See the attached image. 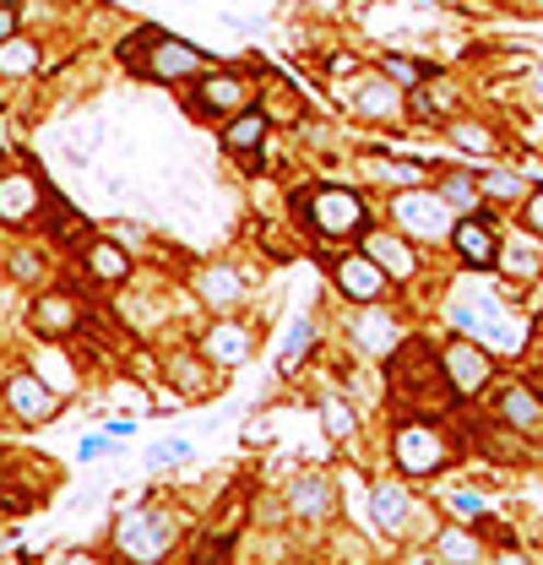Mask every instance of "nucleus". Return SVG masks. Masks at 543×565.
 I'll return each mask as SVG.
<instances>
[{
    "mask_svg": "<svg viewBox=\"0 0 543 565\" xmlns=\"http://www.w3.org/2000/svg\"><path fill=\"white\" fill-rule=\"evenodd\" d=\"M392 218L407 240H424V245H451V229H457V212L446 207V196L424 185H407L392 196Z\"/></svg>",
    "mask_w": 543,
    "mask_h": 565,
    "instance_id": "nucleus-4",
    "label": "nucleus"
},
{
    "mask_svg": "<svg viewBox=\"0 0 543 565\" xmlns=\"http://www.w3.org/2000/svg\"><path fill=\"white\" fill-rule=\"evenodd\" d=\"M104 435H115V440H120V435H136V419H131V414H120V419L104 424Z\"/></svg>",
    "mask_w": 543,
    "mask_h": 565,
    "instance_id": "nucleus-43",
    "label": "nucleus"
},
{
    "mask_svg": "<svg viewBox=\"0 0 543 565\" xmlns=\"http://www.w3.org/2000/svg\"><path fill=\"white\" fill-rule=\"evenodd\" d=\"M332 282H337V293L343 299H354V304H376V299H386V267L376 262V256H365V251H343L337 262H332Z\"/></svg>",
    "mask_w": 543,
    "mask_h": 565,
    "instance_id": "nucleus-9",
    "label": "nucleus"
},
{
    "mask_svg": "<svg viewBox=\"0 0 543 565\" xmlns=\"http://www.w3.org/2000/svg\"><path fill=\"white\" fill-rule=\"evenodd\" d=\"M169 381H174V392H180L185 403H196V397H212V392L223 387V370H218L207 354H174V359H169Z\"/></svg>",
    "mask_w": 543,
    "mask_h": 565,
    "instance_id": "nucleus-16",
    "label": "nucleus"
},
{
    "mask_svg": "<svg viewBox=\"0 0 543 565\" xmlns=\"http://www.w3.org/2000/svg\"><path fill=\"white\" fill-rule=\"evenodd\" d=\"M435 555H440L446 565H478L484 561V539H478L473 528L451 522V528H440V533H435Z\"/></svg>",
    "mask_w": 543,
    "mask_h": 565,
    "instance_id": "nucleus-24",
    "label": "nucleus"
},
{
    "mask_svg": "<svg viewBox=\"0 0 543 565\" xmlns=\"http://www.w3.org/2000/svg\"><path fill=\"white\" fill-rule=\"evenodd\" d=\"M190 109L212 115V120H234L240 109H251V82L240 71H201L196 93H190Z\"/></svg>",
    "mask_w": 543,
    "mask_h": 565,
    "instance_id": "nucleus-7",
    "label": "nucleus"
},
{
    "mask_svg": "<svg viewBox=\"0 0 543 565\" xmlns=\"http://www.w3.org/2000/svg\"><path fill=\"white\" fill-rule=\"evenodd\" d=\"M310 348H315V321H310V315L288 321V337H282V348H277V376H293Z\"/></svg>",
    "mask_w": 543,
    "mask_h": 565,
    "instance_id": "nucleus-26",
    "label": "nucleus"
},
{
    "mask_svg": "<svg viewBox=\"0 0 543 565\" xmlns=\"http://www.w3.org/2000/svg\"><path fill=\"white\" fill-rule=\"evenodd\" d=\"M288 511H293V517H304V522L326 517V511H332V484H326L321 473L293 478V489H288Z\"/></svg>",
    "mask_w": 543,
    "mask_h": 565,
    "instance_id": "nucleus-23",
    "label": "nucleus"
},
{
    "mask_svg": "<svg viewBox=\"0 0 543 565\" xmlns=\"http://www.w3.org/2000/svg\"><path fill=\"white\" fill-rule=\"evenodd\" d=\"M109 397H115V408H147V392H141V387H126V381H115Z\"/></svg>",
    "mask_w": 543,
    "mask_h": 565,
    "instance_id": "nucleus-39",
    "label": "nucleus"
},
{
    "mask_svg": "<svg viewBox=\"0 0 543 565\" xmlns=\"http://www.w3.org/2000/svg\"><path fill=\"white\" fill-rule=\"evenodd\" d=\"M539 5H543V0H539Z\"/></svg>",
    "mask_w": 543,
    "mask_h": 565,
    "instance_id": "nucleus-50",
    "label": "nucleus"
},
{
    "mask_svg": "<svg viewBox=\"0 0 543 565\" xmlns=\"http://www.w3.org/2000/svg\"><path fill=\"white\" fill-rule=\"evenodd\" d=\"M370 169L386 180V185H424V163H397V158H370Z\"/></svg>",
    "mask_w": 543,
    "mask_h": 565,
    "instance_id": "nucleus-34",
    "label": "nucleus"
},
{
    "mask_svg": "<svg viewBox=\"0 0 543 565\" xmlns=\"http://www.w3.org/2000/svg\"><path fill=\"white\" fill-rule=\"evenodd\" d=\"M5 278L11 282H38L44 278V256H38V251H27V245H22V251H11V256H5Z\"/></svg>",
    "mask_w": 543,
    "mask_h": 565,
    "instance_id": "nucleus-35",
    "label": "nucleus"
},
{
    "mask_svg": "<svg viewBox=\"0 0 543 565\" xmlns=\"http://www.w3.org/2000/svg\"><path fill=\"white\" fill-rule=\"evenodd\" d=\"M293 218H299V229L315 245H343V240H359L370 229V207L348 185H310V191H299L293 196Z\"/></svg>",
    "mask_w": 543,
    "mask_h": 565,
    "instance_id": "nucleus-1",
    "label": "nucleus"
},
{
    "mask_svg": "<svg viewBox=\"0 0 543 565\" xmlns=\"http://www.w3.org/2000/svg\"><path fill=\"white\" fill-rule=\"evenodd\" d=\"M359 251H365V256H376V262L386 267V278L392 282L418 278V251H413V240H407L403 229H397V234H392V229H365V234H359Z\"/></svg>",
    "mask_w": 543,
    "mask_h": 565,
    "instance_id": "nucleus-11",
    "label": "nucleus"
},
{
    "mask_svg": "<svg viewBox=\"0 0 543 565\" xmlns=\"http://www.w3.org/2000/svg\"><path fill=\"white\" fill-rule=\"evenodd\" d=\"M440 5H467V0H440Z\"/></svg>",
    "mask_w": 543,
    "mask_h": 565,
    "instance_id": "nucleus-49",
    "label": "nucleus"
},
{
    "mask_svg": "<svg viewBox=\"0 0 543 565\" xmlns=\"http://www.w3.org/2000/svg\"><path fill=\"white\" fill-rule=\"evenodd\" d=\"M66 565H104L99 555H88V550H77V555H66Z\"/></svg>",
    "mask_w": 543,
    "mask_h": 565,
    "instance_id": "nucleus-46",
    "label": "nucleus"
},
{
    "mask_svg": "<svg viewBox=\"0 0 543 565\" xmlns=\"http://www.w3.org/2000/svg\"><path fill=\"white\" fill-rule=\"evenodd\" d=\"M33 332L44 337V343H66L71 332H77V321H82V304H77V293H66V288H49L44 299H33Z\"/></svg>",
    "mask_w": 543,
    "mask_h": 565,
    "instance_id": "nucleus-14",
    "label": "nucleus"
},
{
    "mask_svg": "<svg viewBox=\"0 0 543 565\" xmlns=\"http://www.w3.org/2000/svg\"><path fill=\"white\" fill-rule=\"evenodd\" d=\"M348 343H354V354H365V359H392V354L403 348V326H397V315L381 310V299H376V304H365V310L348 321Z\"/></svg>",
    "mask_w": 543,
    "mask_h": 565,
    "instance_id": "nucleus-10",
    "label": "nucleus"
},
{
    "mask_svg": "<svg viewBox=\"0 0 543 565\" xmlns=\"http://www.w3.org/2000/svg\"><path fill=\"white\" fill-rule=\"evenodd\" d=\"M267 126H272L267 109H240L234 120H223L218 141H223V152H234V158H251V152L267 141Z\"/></svg>",
    "mask_w": 543,
    "mask_h": 565,
    "instance_id": "nucleus-20",
    "label": "nucleus"
},
{
    "mask_svg": "<svg viewBox=\"0 0 543 565\" xmlns=\"http://www.w3.org/2000/svg\"><path fill=\"white\" fill-rule=\"evenodd\" d=\"M185 451H190V440H185V435H174V440H158V446L147 451V473H163V468L185 462Z\"/></svg>",
    "mask_w": 543,
    "mask_h": 565,
    "instance_id": "nucleus-36",
    "label": "nucleus"
},
{
    "mask_svg": "<svg viewBox=\"0 0 543 565\" xmlns=\"http://www.w3.org/2000/svg\"><path fill=\"white\" fill-rule=\"evenodd\" d=\"M495 565H528V561H522L517 550H506V555H500V561H495Z\"/></svg>",
    "mask_w": 543,
    "mask_h": 565,
    "instance_id": "nucleus-47",
    "label": "nucleus"
},
{
    "mask_svg": "<svg viewBox=\"0 0 543 565\" xmlns=\"http://www.w3.org/2000/svg\"><path fill=\"white\" fill-rule=\"evenodd\" d=\"M381 71H386L403 93H413V88H424V82H429V66H418L413 55H386V60H381Z\"/></svg>",
    "mask_w": 543,
    "mask_h": 565,
    "instance_id": "nucleus-30",
    "label": "nucleus"
},
{
    "mask_svg": "<svg viewBox=\"0 0 543 565\" xmlns=\"http://www.w3.org/2000/svg\"><path fill=\"white\" fill-rule=\"evenodd\" d=\"M403 99L407 93L381 71V77H365V82L354 88V115H359V120H397V115H403Z\"/></svg>",
    "mask_w": 543,
    "mask_h": 565,
    "instance_id": "nucleus-17",
    "label": "nucleus"
},
{
    "mask_svg": "<svg viewBox=\"0 0 543 565\" xmlns=\"http://www.w3.org/2000/svg\"><path fill=\"white\" fill-rule=\"evenodd\" d=\"M196 293H201L212 310H234V304L245 299V278H240L234 267H201V273H196Z\"/></svg>",
    "mask_w": 543,
    "mask_h": 565,
    "instance_id": "nucleus-21",
    "label": "nucleus"
},
{
    "mask_svg": "<svg viewBox=\"0 0 543 565\" xmlns=\"http://www.w3.org/2000/svg\"><path fill=\"white\" fill-rule=\"evenodd\" d=\"M495 414H500V424H511V429H539L543 403H539V392H533V387H517V381H511V387L500 392Z\"/></svg>",
    "mask_w": 543,
    "mask_h": 565,
    "instance_id": "nucleus-22",
    "label": "nucleus"
},
{
    "mask_svg": "<svg viewBox=\"0 0 543 565\" xmlns=\"http://www.w3.org/2000/svg\"><path fill=\"white\" fill-rule=\"evenodd\" d=\"M407 511H413V500H407L403 484H392V478H376L370 484V522L381 528V533H403L407 528Z\"/></svg>",
    "mask_w": 543,
    "mask_h": 565,
    "instance_id": "nucleus-19",
    "label": "nucleus"
},
{
    "mask_svg": "<svg viewBox=\"0 0 543 565\" xmlns=\"http://www.w3.org/2000/svg\"><path fill=\"white\" fill-rule=\"evenodd\" d=\"M27 71H38V44L16 33L0 44V77H27Z\"/></svg>",
    "mask_w": 543,
    "mask_h": 565,
    "instance_id": "nucleus-28",
    "label": "nucleus"
},
{
    "mask_svg": "<svg viewBox=\"0 0 543 565\" xmlns=\"http://www.w3.org/2000/svg\"><path fill=\"white\" fill-rule=\"evenodd\" d=\"M522 223H528V234H533V240H543V185L528 191V201H522Z\"/></svg>",
    "mask_w": 543,
    "mask_h": 565,
    "instance_id": "nucleus-38",
    "label": "nucleus"
},
{
    "mask_svg": "<svg viewBox=\"0 0 543 565\" xmlns=\"http://www.w3.org/2000/svg\"><path fill=\"white\" fill-rule=\"evenodd\" d=\"M180 544V522L163 511V506H131L120 522H115V550L131 565H163L169 550Z\"/></svg>",
    "mask_w": 543,
    "mask_h": 565,
    "instance_id": "nucleus-3",
    "label": "nucleus"
},
{
    "mask_svg": "<svg viewBox=\"0 0 543 565\" xmlns=\"http://www.w3.org/2000/svg\"><path fill=\"white\" fill-rule=\"evenodd\" d=\"M348 71H359V60L354 55H332V77H348Z\"/></svg>",
    "mask_w": 543,
    "mask_h": 565,
    "instance_id": "nucleus-44",
    "label": "nucleus"
},
{
    "mask_svg": "<svg viewBox=\"0 0 543 565\" xmlns=\"http://www.w3.org/2000/svg\"><path fill=\"white\" fill-rule=\"evenodd\" d=\"M82 267H88V278L93 282H126L131 278V251H126L120 240L99 234V240L82 245Z\"/></svg>",
    "mask_w": 543,
    "mask_h": 565,
    "instance_id": "nucleus-18",
    "label": "nucleus"
},
{
    "mask_svg": "<svg viewBox=\"0 0 543 565\" xmlns=\"http://www.w3.org/2000/svg\"><path fill=\"white\" fill-rule=\"evenodd\" d=\"M201 354H207L212 365H223V370H240V365H251V354H256V332L240 326V321H212V326L201 332Z\"/></svg>",
    "mask_w": 543,
    "mask_h": 565,
    "instance_id": "nucleus-15",
    "label": "nucleus"
},
{
    "mask_svg": "<svg viewBox=\"0 0 543 565\" xmlns=\"http://www.w3.org/2000/svg\"><path fill=\"white\" fill-rule=\"evenodd\" d=\"M120 55H126V66H136V71L152 77V82H196V77L207 71V55H201L196 44L169 38V33H158L152 22L136 33V44L131 38L120 44Z\"/></svg>",
    "mask_w": 543,
    "mask_h": 565,
    "instance_id": "nucleus-2",
    "label": "nucleus"
},
{
    "mask_svg": "<svg viewBox=\"0 0 543 565\" xmlns=\"http://www.w3.org/2000/svg\"><path fill=\"white\" fill-rule=\"evenodd\" d=\"M478 191H484V201H522V191H533V185L522 174H511V169H484Z\"/></svg>",
    "mask_w": 543,
    "mask_h": 565,
    "instance_id": "nucleus-27",
    "label": "nucleus"
},
{
    "mask_svg": "<svg viewBox=\"0 0 543 565\" xmlns=\"http://www.w3.org/2000/svg\"><path fill=\"white\" fill-rule=\"evenodd\" d=\"M44 201H49V185H38L33 174H22V169L0 174V223H5V229L33 223Z\"/></svg>",
    "mask_w": 543,
    "mask_h": 565,
    "instance_id": "nucleus-13",
    "label": "nucleus"
},
{
    "mask_svg": "<svg viewBox=\"0 0 543 565\" xmlns=\"http://www.w3.org/2000/svg\"><path fill=\"white\" fill-rule=\"evenodd\" d=\"M109 240H120L126 251H136V245H141V229H136V223H109Z\"/></svg>",
    "mask_w": 543,
    "mask_h": 565,
    "instance_id": "nucleus-42",
    "label": "nucleus"
},
{
    "mask_svg": "<svg viewBox=\"0 0 543 565\" xmlns=\"http://www.w3.org/2000/svg\"><path fill=\"white\" fill-rule=\"evenodd\" d=\"M495 267H506L511 278H543V256L528 251V245H500V262H495Z\"/></svg>",
    "mask_w": 543,
    "mask_h": 565,
    "instance_id": "nucleus-32",
    "label": "nucleus"
},
{
    "mask_svg": "<svg viewBox=\"0 0 543 565\" xmlns=\"http://www.w3.org/2000/svg\"><path fill=\"white\" fill-rule=\"evenodd\" d=\"M5 408L16 424H49L60 414V392L38 370H11L5 376Z\"/></svg>",
    "mask_w": 543,
    "mask_h": 565,
    "instance_id": "nucleus-8",
    "label": "nucleus"
},
{
    "mask_svg": "<svg viewBox=\"0 0 543 565\" xmlns=\"http://www.w3.org/2000/svg\"><path fill=\"white\" fill-rule=\"evenodd\" d=\"M16 27H22V11L0 0V44H5V38H16Z\"/></svg>",
    "mask_w": 543,
    "mask_h": 565,
    "instance_id": "nucleus-41",
    "label": "nucleus"
},
{
    "mask_svg": "<svg viewBox=\"0 0 543 565\" xmlns=\"http://www.w3.org/2000/svg\"><path fill=\"white\" fill-rule=\"evenodd\" d=\"M528 99H533V104H539V109H543V66H539V71H533V77H528Z\"/></svg>",
    "mask_w": 543,
    "mask_h": 565,
    "instance_id": "nucleus-45",
    "label": "nucleus"
},
{
    "mask_svg": "<svg viewBox=\"0 0 543 565\" xmlns=\"http://www.w3.org/2000/svg\"><path fill=\"white\" fill-rule=\"evenodd\" d=\"M440 370H446V381H451L457 397H478V392L495 381V359H489V348L473 343V337H451V343L440 348Z\"/></svg>",
    "mask_w": 543,
    "mask_h": 565,
    "instance_id": "nucleus-6",
    "label": "nucleus"
},
{
    "mask_svg": "<svg viewBox=\"0 0 543 565\" xmlns=\"http://www.w3.org/2000/svg\"><path fill=\"white\" fill-rule=\"evenodd\" d=\"M77 457H82V462H99V457H109V440H104V435H82Z\"/></svg>",
    "mask_w": 543,
    "mask_h": 565,
    "instance_id": "nucleus-40",
    "label": "nucleus"
},
{
    "mask_svg": "<svg viewBox=\"0 0 543 565\" xmlns=\"http://www.w3.org/2000/svg\"><path fill=\"white\" fill-rule=\"evenodd\" d=\"M321 429H326L332 440H348V435L359 429V419H354V403H348V397H326V403H321Z\"/></svg>",
    "mask_w": 543,
    "mask_h": 565,
    "instance_id": "nucleus-29",
    "label": "nucleus"
},
{
    "mask_svg": "<svg viewBox=\"0 0 543 565\" xmlns=\"http://www.w3.org/2000/svg\"><path fill=\"white\" fill-rule=\"evenodd\" d=\"M392 462L403 478H429L451 462V440L435 429L429 419H397L392 429Z\"/></svg>",
    "mask_w": 543,
    "mask_h": 565,
    "instance_id": "nucleus-5",
    "label": "nucleus"
},
{
    "mask_svg": "<svg viewBox=\"0 0 543 565\" xmlns=\"http://www.w3.org/2000/svg\"><path fill=\"white\" fill-rule=\"evenodd\" d=\"M446 137L457 141L462 152H495V131H489V126H478V120H451V126H446Z\"/></svg>",
    "mask_w": 543,
    "mask_h": 565,
    "instance_id": "nucleus-31",
    "label": "nucleus"
},
{
    "mask_svg": "<svg viewBox=\"0 0 543 565\" xmlns=\"http://www.w3.org/2000/svg\"><path fill=\"white\" fill-rule=\"evenodd\" d=\"M446 506H451V511H457L462 522H473V528L484 522V500H478L473 489H451V495H446Z\"/></svg>",
    "mask_w": 543,
    "mask_h": 565,
    "instance_id": "nucleus-37",
    "label": "nucleus"
},
{
    "mask_svg": "<svg viewBox=\"0 0 543 565\" xmlns=\"http://www.w3.org/2000/svg\"><path fill=\"white\" fill-rule=\"evenodd\" d=\"M435 191L446 196V207H451L457 218H467V212H478V201H484V191H478V174H462V169H451V174H440V180H435Z\"/></svg>",
    "mask_w": 543,
    "mask_h": 565,
    "instance_id": "nucleus-25",
    "label": "nucleus"
},
{
    "mask_svg": "<svg viewBox=\"0 0 543 565\" xmlns=\"http://www.w3.org/2000/svg\"><path fill=\"white\" fill-rule=\"evenodd\" d=\"M33 370L55 387V392H71L77 387V376L66 370V354H55V348H38V359H33Z\"/></svg>",
    "mask_w": 543,
    "mask_h": 565,
    "instance_id": "nucleus-33",
    "label": "nucleus"
},
{
    "mask_svg": "<svg viewBox=\"0 0 543 565\" xmlns=\"http://www.w3.org/2000/svg\"><path fill=\"white\" fill-rule=\"evenodd\" d=\"M451 251H457L462 267H473V273H489V267L500 262V240H495V229H489L484 212L457 218V229H451Z\"/></svg>",
    "mask_w": 543,
    "mask_h": 565,
    "instance_id": "nucleus-12",
    "label": "nucleus"
},
{
    "mask_svg": "<svg viewBox=\"0 0 543 565\" xmlns=\"http://www.w3.org/2000/svg\"><path fill=\"white\" fill-rule=\"evenodd\" d=\"M429 561H435V550H429V555H407L403 565H429Z\"/></svg>",
    "mask_w": 543,
    "mask_h": 565,
    "instance_id": "nucleus-48",
    "label": "nucleus"
}]
</instances>
